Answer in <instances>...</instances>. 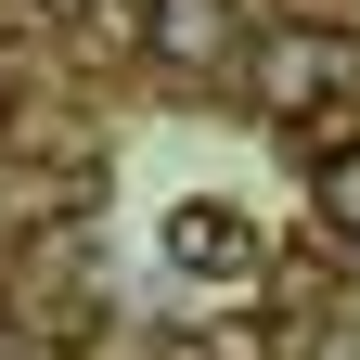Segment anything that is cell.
I'll use <instances>...</instances> for the list:
<instances>
[{
  "label": "cell",
  "mask_w": 360,
  "mask_h": 360,
  "mask_svg": "<svg viewBox=\"0 0 360 360\" xmlns=\"http://www.w3.org/2000/svg\"><path fill=\"white\" fill-rule=\"evenodd\" d=\"M347 77H360V52H347L335 26H270L257 52H245V90H257L270 116H322Z\"/></svg>",
  "instance_id": "cell-1"
},
{
  "label": "cell",
  "mask_w": 360,
  "mask_h": 360,
  "mask_svg": "<svg viewBox=\"0 0 360 360\" xmlns=\"http://www.w3.org/2000/svg\"><path fill=\"white\" fill-rule=\"evenodd\" d=\"M155 257L180 270V283H245V270H257V219L219 206V193H180V206L155 219Z\"/></svg>",
  "instance_id": "cell-2"
},
{
  "label": "cell",
  "mask_w": 360,
  "mask_h": 360,
  "mask_svg": "<svg viewBox=\"0 0 360 360\" xmlns=\"http://www.w3.org/2000/svg\"><path fill=\"white\" fill-rule=\"evenodd\" d=\"M155 52H167V65L232 52V13H219V0H155Z\"/></svg>",
  "instance_id": "cell-3"
},
{
  "label": "cell",
  "mask_w": 360,
  "mask_h": 360,
  "mask_svg": "<svg viewBox=\"0 0 360 360\" xmlns=\"http://www.w3.org/2000/svg\"><path fill=\"white\" fill-rule=\"evenodd\" d=\"M322 206H335V232H360V155H322Z\"/></svg>",
  "instance_id": "cell-4"
},
{
  "label": "cell",
  "mask_w": 360,
  "mask_h": 360,
  "mask_svg": "<svg viewBox=\"0 0 360 360\" xmlns=\"http://www.w3.org/2000/svg\"><path fill=\"white\" fill-rule=\"evenodd\" d=\"M322 360H360V309H335V322H322Z\"/></svg>",
  "instance_id": "cell-5"
},
{
  "label": "cell",
  "mask_w": 360,
  "mask_h": 360,
  "mask_svg": "<svg viewBox=\"0 0 360 360\" xmlns=\"http://www.w3.org/2000/svg\"><path fill=\"white\" fill-rule=\"evenodd\" d=\"M39 13H77V0H39Z\"/></svg>",
  "instance_id": "cell-6"
}]
</instances>
